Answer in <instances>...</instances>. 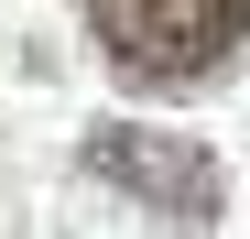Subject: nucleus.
<instances>
[{"instance_id":"nucleus-1","label":"nucleus","mask_w":250,"mask_h":239,"mask_svg":"<svg viewBox=\"0 0 250 239\" xmlns=\"http://www.w3.org/2000/svg\"><path fill=\"white\" fill-rule=\"evenodd\" d=\"M87 22L131 87H207L250 44V0H87Z\"/></svg>"},{"instance_id":"nucleus-2","label":"nucleus","mask_w":250,"mask_h":239,"mask_svg":"<svg viewBox=\"0 0 250 239\" xmlns=\"http://www.w3.org/2000/svg\"><path fill=\"white\" fill-rule=\"evenodd\" d=\"M76 163H87L109 196H131V207H152L174 239H207L229 207V174L218 152H207L196 131H142V120H98L87 141H76Z\"/></svg>"}]
</instances>
